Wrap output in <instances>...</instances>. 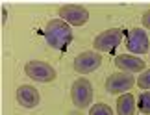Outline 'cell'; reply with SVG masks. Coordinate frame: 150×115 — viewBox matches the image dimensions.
<instances>
[{"instance_id":"16","label":"cell","mask_w":150,"mask_h":115,"mask_svg":"<svg viewBox=\"0 0 150 115\" xmlns=\"http://www.w3.org/2000/svg\"><path fill=\"white\" fill-rule=\"evenodd\" d=\"M148 58H150V56H148Z\"/></svg>"},{"instance_id":"13","label":"cell","mask_w":150,"mask_h":115,"mask_svg":"<svg viewBox=\"0 0 150 115\" xmlns=\"http://www.w3.org/2000/svg\"><path fill=\"white\" fill-rule=\"evenodd\" d=\"M89 115H113V110L108 104H104V102H98V104L91 106Z\"/></svg>"},{"instance_id":"8","label":"cell","mask_w":150,"mask_h":115,"mask_svg":"<svg viewBox=\"0 0 150 115\" xmlns=\"http://www.w3.org/2000/svg\"><path fill=\"white\" fill-rule=\"evenodd\" d=\"M126 47L134 54H146L150 52V39L143 28H132L126 35Z\"/></svg>"},{"instance_id":"14","label":"cell","mask_w":150,"mask_h":115,"mask_svg":"<svg viewBox=\"0 0 150 115\" xmlns=\"http://www.w3.org/2000/svg\"><path fill=\"white\" fill-rule=\"evenodd\" d=\"M137 85H139L141 89H145V91H150V69H146V71H143L139 74V78H137Z\"/></svg>"},{"instance_id":"2","label":"cell","mask_w":150,"mask_h":115,"mask_svg":"<svg viewBox=\"0 0 150 115\" xmlns=\"http://www.w3.org/2000/svg\"><path fill=\"white\" fill-rule=\"evenodd\" d=\"M71 100L76 108H87L93 102V85L87 78H78L71 85Z\"/></svg>"},{"instance_id":"10","label":"cell","mask_w":150,"mask_h":115,"mask_svg":"<svg viewBox=\"0 0 150 115\" xmlns=\"http://www.w3.org/2000/svg\"><path fill=\"white\" fill-rule=\"evenodd\" d=\"M39 100H41L39 91L33 87V85H21V87L17 89V102H19L22 108H28V110L37 108Z\"/></svg>"},{"instance_id":"6","label":"cell","mask_w":150,"mask_h":115,"mask_svg":"<svg viewBox=\"0 0 150 115\" xmlns=\"http://www.w3.org/2000/svg\"><path fill=\"white\" fill-rule=\"evenodd\" d=\"M57 13L61 21H65L71 26H83L89 21V11L78 4H65L57 9Z\"/></svg>"},{"instance_id":"4","label":"cell","mask_w":150,"mask_h":115,"mask_svg":"<svg viewBox=\"0 0 150 115\" xmlns=\"http://www.w3.org/2000/svg\"><path fill=\"white\" fill-rule=\"evenodd\" d=\"M122 39H124V32L120 28H109V30H104L95 37L93 47L96 52H113L122 43Z\"/></svg>"},{"instance_id":"9","label":"cell","mask_w":150,"mask_h":115,"mask_svg":"<svg viewBox=\"0 0 150 115\" xmlns=\"http://www.w3.org/2000/svg\"><path fill=\"white\" fill-rule=\"evenodd\" d=\"M115 67L119 71L124 72H139V71H146V63L137 56H128V54H120L115 58Z\"/></svg>"},{"instance_id":"15","label":"cell","mask_w":150,"mask_h":115,"mask_svg":"<svg viewBox=\"0 0 150 115\" xmlns=\"http://www.w3.org/2000/svg\"><path fill=\"white\" fill-rule=\"evenodd\" d=\"M141 24L150 30V9H146L145 13H143V17H141Z\"/></svg>"},{"instance_id":"5","label":"cell","mask_w":150,"mask_h":115,"mask_svg":"<svg viewBox=\"0 0 150 115\" xmlns=\"http://www.w3.org/2000/svg\"><path fill=\"white\" fill-rule=\"evenodd\" d=\"M135 84H137V80L132 72L119 71V72H113L111 76L106 80V89H108V93H111V95H124V91L132 89Z\"/></svg>"},{"instance_id":"11","label":"cell","mask_w":150,"mask_h":115,"mask_svg":"<svg viewBox=\"0 0 150 115\" xmlns=\"http://www.w3.org/2000/svg\"><path fill=\"white\" fill-rule=\"evenodd\" d=\"M135 113V97L124 93L117 99V115H134Z\"/></svg>"},{"instance_id":"3","label":"cell","mask_w":150,"mask_h":115,"mask_svg":"<svg viewBox=\"0 0 150 115\" xmlns=\"http://www.w3.org/2000/svg\"><path fill=\"white\" fill-rule=\"evenodd\" d=\"M24 72L28 78L41 82V84H50L56 80V69L47 61H39V60L28 61L24 65Z\"/></svg>"},{"instance_id":"12","label":"cell","mask_w":150,"mask_h":115,"mask_svg":"<svg viewBox=\"0 0 150 115\" xmlns=\"http://www.w3.org/2000/svg\"><path fill=\"white\" fill-rule=\"evenodd\" d=\"M139 111L145 113V115H150V91H145V93L139 95Z\"/></svg>"},{"instance_id":"1","label":"cell","mask_w":150,"mask_h":115,"mask_svg":"<svg viewBox=\"0 0 150 115\" xmlns=\"http://www.w3.org/2000/svg\"><path fill=\"white\" fill-rule=\"evenodd\" d=\"M45 41L50 48L67 50L72 41V28L61 19H50L45 26Z\"/></svg>"},{"instance_id":"7","label":"cell","mask_w":150,"mask_h":115,"mask_svg":"<svg viewBox=\"0 0 150 115\" xmlns=\"http://www.w3.org/2000/svg\"><path fill=\"white\" fill-rule=\"evenodd\" d=\"M102 63V56L96 52V50H85V52H80L72 61V67L78 74H89L96 71Z\"/></svg>"}]
</instances>
